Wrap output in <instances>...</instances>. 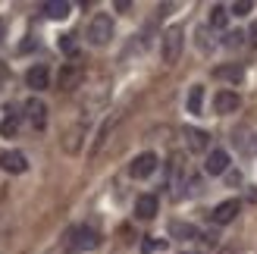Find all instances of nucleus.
<instances>
[{
	"label": "nucleus",
	"instance_id": "nucleus-1",
	"mask_svg": "<svg viewBox=\"0 0 257 254\" xmlns=\"http://www.w3.org/2000/svg\"><path fill=\"white\" fill-rule=\"evenodd\" d=\"M182 47H185V29H182V25H170V29L163 32V47H160L166 66L179 63V57H182Z\"/></svg>",
	"mask_w": 257,
	"mask_h": 254
},
{
	"label": "nucleus",
	"instance_id": "nucleus-2",
	"mask_svg": "<svg viewBox=\"0 0 257 254\" xmlns=\"http://www.w3.org/2000/svg\"><path fill=\"white\" fill-rule=\"evenodd\" d=\"M110 38H113V19L107 16V13L91 16V22H88V41H91L94 47H107Z\"/></svg>",
	"mask_w": 257,
	"mask_h": 254
},
{
	"label": "nucleus",
	"instance_id": "nucleus-3",
	"mask_svg": "<svg viewBox=\"0 0 257 254\" xmlns=\"http://www.w3.org/2000/svg\"><path fill=\"white\" fill-rule=\"evenodd\" d=\"M100 245V235L91 229V226H75V229L69 232V242H66V248L72 251V254H79V251H94Z\"/></svg>",
	"mask_w": 257,
	"mask_h": 254
},
{
	"label": "nucleus",
	"instance_id": "nucleus-4",
	"mask_svg": "<svg viewBox=\"0 0 257 254\" xmlns=\"http://www.w3.org/2000/svg\"><path fill=\"white\" fill-rule=\"evenodd\" d=\"M22 110H25L22 116L29 119V125H32V129H38V132H41L44 125H47V104H44L41 97H29Z\"/></svg>",
	"mask_w": 257,
	"mask_h": 254
},
{
	"label": "nucleus",
	"instance_id": "nucleus-5",
	"mask_svg": "<svg viewBox=\"0 0 257 254\" xmlns=\"http://www.w3.org/2000/svg\"><path fill=\"white\" fill-rule=\"evenodd\" d=\"M157 154H151V151H145V154L132 157V163H128V176L132 179H148V176H154V170H157Z\"/></svg>",
	"mask_w": 257,
	"mask_h": 254
},
{
	"label": "nucleus",
	"instance_id": "nucleus-6",
	"mask_svg": "<svg viewBox=\"0 0 257 254\" xmlns=\"http://www.w3.org/2000/svg\"><path fill=\"white\" fill-rule=\"evenodd\" d=\"M82 79H85V69L79 63H66L57 75V85H60V91H75V88L82 85Z\"/></svg>",
	"mask_w": 257,
	"mask_h": 254
},
{
	"label": "nucleus",
	"instance_id": "nucleus-7",
	"mask_svg": "<svg viewBox=\"0 0 257 254\" xmlns=\"http://www.w3.org/2000/svg\"><path fill=\"white\" fill-rule=\"evenodd\" d=\"M238 210H241V201L229 198V201H223V204H216V207L210 210V220H213L216 226H226V223H232V220L238 217Z\"/></svg>",
	"mask_w": 257,
	"mask_h": 254
},
{
	"label": "nucleus",
	"instance_id": "nucleus-8",
	"mask_svg": "<svg viewBox=\"0 0 257 254\" xmlns=\"http://www.w3.org/2000/svg\"><path fill=\"white\" fill-rule=\"evenodd\" d=\"M0 170H7L13 176H19L29 170V160H25L22 151H0Z\"/></svg>",
	"mask_w": 257,
	"mask_h": 254
},
{
	"label": "nucleus",
	"instance_id": "nucleus-9",
	"mask_svg": "<svg viewBox=\"0 0 257 254\" xmlns=\"http://www.w3.org/2000/svg\"><path fill=\"white\" fill-rule=\"evenodd\" d=\"M116 122H119V113H110V116L100 122V129H97V135H94V142H91V157H97L100 151H104V145H107V138H110V132L116 129Z\"/></svg>",
	"mask_w": 257,
	"mask_h": 254
},
{
	"label": "nucleus",
	"instance_id": "nucleus-10",
	"mask_svg": "<svg viewBox=\"0 0 257 254\" xmlns=\"http://www.w3.org/2000/svg\"><path fill=\"white\" fill-rule=\"evenodd\" d=\"M25 85L35 88V91H44V88H50V69L44 66V63H35V66L25 72Z\"/></svg>",
	"mask_w": 257,
	"mask_h": 254
},
{
	"label": "nucleus",
	"instance_id": "nucleus-11",
	"mask_svg": "<svg viewBox=\"0 0 257 254\" xmlns=\"http://www.w3.org/2000/svg\"><path fill=\"white\" fill-rule=\"evenodd\" d=\"M226 170H229V154H226L223 148L210 151L207 160H204V173H207V176H223Z\"/></svg>",
	"mask_w": 257,
	"mask_h": 254
},
{
	"label": "nucleus",
	"instance_id": "nucleus-12",
	"mask_svg": "<svg viewBox=\"0 0 257 254\" xmlns=\"http://www.w3.org/2000/svg\"><path fill=\"white\" fill-rule=\"evenodd\" d=\"M241 107V97L235 94V91H229V88H223V91H216V97H213V110L216 113H235Z\"/></svg>",
	"mask_w": 257,
	"mask_h": 254
},
{
	"label": "nucleus",
	"instance_id": "nucleus-13",
	"mask_svg": "<svg viewBox=\"0 0 257 254\" xmlns=\"http://www.w3.org/2000/svg\"><path fill=\"white\" fill-rule=\"evenodd\" d=\"M232 145L238 148L241 157H251L254 151H257V135H254L251 129H235V132H232Z\"/></svg>",
	"mask_w": 257,
	"mask_h": 254
},
{
	"label": "nucleus",
	"instance_id": "nucleus-14",
	"mask_svg": "<svg viewBox=\"0 0 257 254\" xmlns=\"http://www.w3.org/2000/svg\"><path fill=\"white\" fill-rule=\"evenodd\" d=\"M182 135H185V145H188V151H207V145H210V135L207 132H201V129H191V125H185L182 129Z\"/></svg>",
	"mask_w": 257,
	"mask_h": 254
},
{
	"label": "nucleus",
	"instance_id": "nucleus-15",
	"mask_svg": "<svg viewBox=\"0 0 257 254\" xmlns=\"http://www.w3.org/2000/svg\"><path fill=\"white\" fill-rule=\"evenodd\" d=\"M82 138H85V122L72 125V129L63 135V151H66V154H79V151H82Z\"/></svg>",
	"mask_w": 257,
	"mask_h": 254
},
{
	"label": "nucleus",
	"instance_id": "nucleus-16",
	"mask_svg": "<svg viewBox=\"0 0 257 254\" xmlns=\"http://www.w3.org/2000/svg\"><path fill=\"white\" fill-rule=\"evenodd\" d=\"M157 198L154 195H138V201H135V217L138 220H154L157 217Z\"/></svg>",
	"mask_w": 257,
	"mask_h": 254
},
{
	"label": "nucleus",
	"instance_id": "nucleus-17",
	"mask_svg": "<svg viewBox=\"0 0 257 254\" xmlns=\"http://www.w3.org/2000/svg\"><path fill=\"white\" fill-rule=\"evenodd\" d=\"M41 13L47 19H66L72 13V4L69 0H47V4H41Z\"/></svg>",
	"mask_w": 257,
	"mask_h": 254
},
{
	"label": "nucleus",
	"instance_id": "nucleus-18",
	"mask_svg": "<svg viewBox=\"0 0 257 254\" xmlns=\"http://www.w3.org/2000/svg\"><path fill=\"white\" fill-rule=\"evenodd\" d=\"M170 185L173 188H182L185 185V163H182V154H176L170 160Z\"/></svg>",
	"mask_w": 257,
	"mask_h": 254
},
{
	"label": "nucleus",
	"instance_id": "nucleus-19",
	"mask_svg": "<svg viewBox=\"0 0 257 254\" xmlns=\"http://www.w3.org/2000/svg\"><path fill=\"white\" fill-rule=\"evenodd\" d=\"M19 122H22V113L10 110L7 116H4V122H0V135H4V138H13V135L19 132Z\"/></svg>",
	"mask_w": 257,
	"mask_h": 254
},
{
	"label": "nucleus",
	"instance_id": "nucleus-20",
	"mask_svg": "<svg viewBox=\"0 0 257 254\" xmlns=\"http://www.w3.org/2000/svg\"><path fill=\"white\" fill-rule=\"evenodd\" d=\"M185 107H188V113H201V107H204V88L201 85H191V91H188V100H185Z\"/></svg>",
	"mask_w": 257,
	"mask_h": 254
},
{
	"label": "nucleus",
	"instance_id": "nucleus-21",
	"mask_svg": "<svg viewBox=\"0 0 257 254\" xmlns=\"http://www.w3.org/2000/svg\"><path fill=\"white\" fill-rule=\"evenodd\" d=\"M213 75H216V79H223V82H241V79H245V69L235 63V66H220Z\"/></svg>",
	"mask_w": 257,
	"mask_h": 254
},
{
	"label": "nucleus",
	"instance_id": "nucleus-22",
	"mask_svg": "<svg viewBox=\"0 0 257 254\" xmlns=\"http://www.w3.org/2000/svg\"><path fill=\"white\" fill-rule=\"evenodd\" d=\"M226 22H229V7L213 4L210 7V25H213V29H226Z\"/></svg>",
	"mask_w": 257,
	"mask_h": 254
},
{
	"label": "nucleus",
	"instance_id": "nucleus-23",
	"mask_svg": "<svg viewBox=\"0 0 257 254\" xmlns=\"http://www.w3.org/2000/svg\"><path fill=\"white\" fill-rule=\"evenodd\" d=\"M170 232H173V238H185V242H188V238H198V229L191 223H173Z\"/></svg>",
	"mask_w": 257,
	"mask_h": 254
},
{
	"label": "nucleus",
	"instance_id": "nucleus-24",
	"mask_svg": "<svg viewBox=\"0 0 257 254\" xmlns=\"http://www.w3.org/2000/svg\"><path fill=\"white\" fill-rule=\"evenodd\" d=\"M60 50H63V54H69V57H75V50H79L75 35H60Z\"/></svg>",
	"mask_w": 257,
	"mask_h": 254
},
{
	"label": "nucleus",
	"instance_id": "nucleus-25",
	"mask_svg": "<svg viewBox=\"0 0 257 254\" xmlns=\"http://www.w3.org/2000/svg\"><path fill=\"white\" fill-rule=\"evenodd\" d=\"M229 10H232V16H248V13L254 10V4L251 0H238V4H232Z\"/></svg>",
	"mask_w": 257,
	"mask_h": 254
},
{
	"label": "nucleus",
	"instance_id": "nucleus-26",
	"mask_svg": "<svg viewBox=\"0 0 257 254\" xmlns=\"http://www.w3.org/2000/svg\"><path fill=\"white\" fill-rule=\"evenodd\" d=\"M241 38H248V35H241V32H229V35H226V44H229V47H238V44H241Z\"/></svg>",
	"mask_w": 257,
	"mask_h": 254
},
{
	"label": "nucleus",
	"instance_id": "nucleus-27",
	"mask_svg": "<svg viewBox=\"0 0 257 254\" xmlns=\"http://www.w3.org/2000/svg\"><path fill=\"white\" fill-rule=\"evenodd\" d=\"M157 248H163V242H154V238H148V242H141V251H157Z\"/></svg>",
	"mask_w": 257,
	"mask_h": 254
},
{
	"label": "nucleus",
	"instance_id": "nucleus-28",
	"mask_svg": "<svg viewBox=\"0 0 257 254\" xmlns=\"http://www.w3.org/2000/svg\"><path fill=\"white\" fill-rule=\"evenodd\" d=\"M248 38H251V44L257 47V22H254V25H251V29H248Z\"/></svg>",
	"mask_w": 257,
	"mask_h": 254
},
{
	"label": "nucleus",
	"instance_id": "nucleus-29",
	"mask_svg": "<svg viewBox=\"0 0 257 254\" xmlns=\"http://www.w3.org/2000/svg\"><path fill=\"white\" fill-rule=\"evenodd\" d=\"M0 38H4V19H0Z\"/></svg>",
	"mask_w": 257,
	"mask_h": 254
}]
</instances>
